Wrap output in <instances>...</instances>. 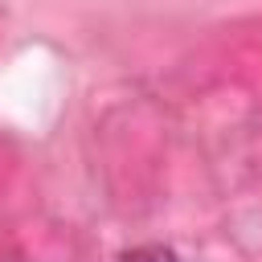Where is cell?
<instances>
[{
	"instance_id": "obj_1",
	"label": "cell",
	"mask_w": 262,
	"mask_h": 262,
	"mask_svg": "<svg viewBox=\"0 0 262 262\" xmlns=\"http://www.w3.org/2000/svg\"><path fill=\"white\" fill-rule=\"evenodd\" d=\"M123 262H180V258L164 246H139V250H127Z\"/></svg>"
}]
</instances>
